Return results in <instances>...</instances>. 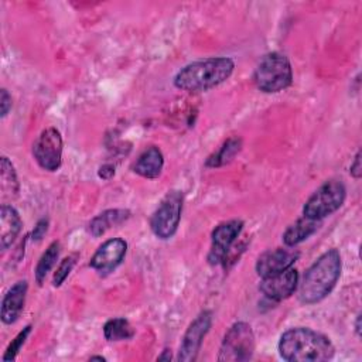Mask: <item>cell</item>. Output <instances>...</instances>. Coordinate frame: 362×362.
<instances>
[{
  "label": "cell",
  "instance_id": "6da1fadb",
  "mask_svg": "<svg viewBox=\"0 0 362 362\" xmlns=\"http://www.w3.org/2000/svg\"><path fill=\"white\" fill-rule=\"evenodd\" d=\"M279 354L288 362H322L334 358L335 346L327 335L318 331L294 327L281 334Z\"/></svg>",
  "mask_w": 362,
  "mask_h": 362
},
{
  "label": "cell",
  "instance_id": "7a4b0ae2",
  "mask_svg": "<svg viewBox=\"0 0 362 362\" xmlns=\"http://www.w3.org/2000/svg\"><path fill=\"white\" fill-rule=\"evenodd\" d=\"M341 270L339 250L332 247L324 252L304 273L298 286V300L307 305L322 301L337 286Z\"/></svg>",
  "mask_w": 362,
  "mask_h": 362
},
{
  "label": "cell",
  "instance_id": "3957f363",
  "mask_svg": "<svg viewBox=\"0 0 362 362\" xmlns=\"http://www.w3.org/2000/svg\"><path fill=\"white\" fill-rule=\"evenodd\" d=\"M235 62L229 57H214L194 61L182 66L174 76V86L185 92L209 90L225 82L233 72Z\"/></svg>",
  "mask_w": 362,
  "mask_h": 362
},
{
  "label": "cell",
  "instance_id": "277c9868",
  "mask_svg": "<svg viewBox=\"0 0 362 362\" xmlns=\"http://www.w3.org/2000/svg\"><path fill=\"white\" fill-rule=\"evenodd\" d=\"M253 81L259 90L277 93L288 88L293 82V68L290 59L281 52L266 54L253 72Z\"/></svg>",
  "mask_w": 362,
  "mask_h": 362
},
{
  "label": "cell",
  "instance_id": "5b68a950",
  "mask_svg": "<svg viewBox=\"0 0 362 362\" xmlns=\"http://www.w3.org/2000/svg\"><path fill=\"white\" fill-rule=\"evenodd\" d=\"M256 348L255 332L250 324L245 321L235 322L225 334L218 361L221 362H243L253 358Z\"/></svg>",
  "mask_w": 362,
  "mask_h": 362
},
{
  "label": "cell",
  "instance_id": "8992f818",
  "mask_svg": "<svg viewBox=\"0 0 362 362\" xmlns=\"http://www.w3.org/2000/svg\"><path fill=\"white\" fill-rule=\"evenodd\" d=\"M346 198V188L338 180L325 181L318 187L303 206V215L315 221H321L325 216L338 211Z\"/></svg>",
  "mask_w": 362,
  "mask_h": 362
},
{
  "label": "cell",
  "instance_id": "52a82bcc",
  "mask_svg": "<svg viewBox=\"0 0 362 362\" xmlns=\"http://www.w3.org/2000/svg\"><path fill=\"white\" fill-rule=\"evenodd\" d=\"M182 192L170 191L150 218L151 232L158 239H170L175 235L182 212Z\"/></svg>",
  "mask_w": 362,
  "mask_h": 362
},
{
  "label": "cell",
  "instance_id": "ba28073f",
  "mask_svg": "<svg viewBox=\"0 0 362 362\" xmlns=\"http://www.w3.org/2000/svg\"><path fill=\"white\" fill-rule=\"evenodd\" d=\"M33 156L45 171H57L62 164V137L55 127L44 129L33 144Z\"/></svg>",
  "mask_w": 362,
  "mask_h": 362
},
{
  "label": "cell",
  "instance_id": "9c48e42d",
  "mask_svg": "<svg viewBox=\"0 0 362 362\" xmlns=\"http://www.w3.org/2000/svg\"><path fill=\"white\" fill-rule=\"evenodd\" d=\"M242 229H243V222L240 219H232L218 225L212 230L211 249L206 257L211 266L225 263Z\"/></svg>",
  "mask_w": 362,
  "mask_h": 362
},
{
  "label": "cell",
  "instance_id": "30bf717a",
  "mask_svg": "<svg viewBox=\"0 0 362 362\" xmlns=\"http://www.w3.org/2000/svg\"><path fill=\"white\" fill-rule=\"evenodd\" d=\"M211 325H212V313L209 310H205L195 317V320L188 325L182 337L178 355H177V359L180 362H192L197 359L201 345L204 342V338L209 332Z\"/></svg>",
  "mask_w": 362,
  "mask_h": 362
},
{
  "label": "cell",
  "instance_id": "8fae6325",
  "mask_svg": "<svg viewBox=\"0 0 362 362\" xmlns=\"http://www.w3.org/2000/svg\"><path fill=\"white\" fill-rule=\"evenodd\" d=\"M127 252V242L122 238H112L103 242L89 260V266L99 274L106 276L112 273L124 259Z\"/></svg>",
  "mask_w": 362,
  "mask_h": 362
},
{
  "label": "cell",
  "instance_id": "7c38bea8",
  "mask_svg": "<svg viewBox=\"0 0 362 362\" xmlns=\"http://www.w3.org/2000/svg\"><path fill=\"white\" fill-rule=\"evenodd\" d=\"M298 286V272L294 267H288L283 272L262 277L259 290L260 293L272 300V301H281L288 298Z\"/></svg>",
  "mask_w": 362,
  "mask_h": 362
},
{
  "label": "cell",
  "instance_id": "4fadbf2b",
  "mask_svg": "<svg viewBox=\"0 0 362 362\" xmlns=\"http://www.w3.org/2000/svg\"><path fill=\"white\" fill-rule=\"evenodd\" d=\"M300 257V252L287 247H276L266 250L256 260V273L260 277H266L279 272H283L294 264V262Z\"/></svg>",
  "mask_w": 362,
  "mask_h": 362
},
{
  "label": "cell",
  "instance_id": "5bb4252c",
  "mask_svg": "<svg viewBox=\"0 0 362 362\" xmlns=\"http://www.w3.org/2000/svg\"><path fill=\"white\" fill-rule=\"evenodd\" d=\"M27 290H28L27 280H18L6 291L1 301V321L4 324L11 325L20 318L24 310Z\"/></svg>",
  "mask_w": 362,
  "mask_h": 362
},
{
  "label": "cell",
  "instance_id": "9a60e30c",
  "mask_svg": "<svg viewBox=\"0 0 362 362\" xmlns=\"http://www.w3.org/2000/svg\"><path fill=\"white\" fill-rule=\"evenodd\" d=\"M164 167V156L157 146H150L137 157L133 164V171L147 180L158 178L163 173Z\"/></svg>",
  "mask_w": 362,
  "mask_h": 362
},
{
  "label": "cell",
  "instance_id": "2e32d148",
  "mask_svg": "<svg viewBox=\"0 0 362 362\" xmlns=\"http://www.w3.org/2000/svg\"><path fill=\"white\" fill-rule=\"evenodd\" d=\"M23 226V221L17 209L11 205L3 204L0 208V247L7 250L16 238L18 236Z\"/></svg>",
  "mask_w": 362,
  "mask_h": 362
},
{
  "label": "cell",
  "instance_id": "e0dca14e",
  "mask_svg": "<svg viewBox=\"0 0 362 362\" xmlns=\"http://www.w3.org/2000/svg\"><path fill=\"white\" fill-rule=\"evenodd\" d=\"M130 216V212L127 209H106L92 218V221L88 225V230L92 236L99 238L105 235L110 228L120 225Z\"/></svg>",
  "mask_w": 362,
  "mask_h": 362
},
{
  "label": "cell",
  "instance_id": "ac0fdd59",
  "mask_svg": "<svg viewBox=\"0 0 362 362\" xmlns=\"http://www.w3.org/2000/svg\"><path fill=\"white\" fill-rule=\"evenodd\" d=\"M321 221H315L303 215V218L297 219L291 223L283 233V242L288 247H294L301 242L307 240L311 235H314L320 226Z\"/></svg>",
  "mask_w": 362,
  "mask_h": 362
},
{
  "label": "cell",
  "instance_id": "d6986e66",
  "mask_svg": "<svg viewBox=\"0 0 362 362\" xmlns=\"http://www.w3.org/2000/svg\"><path fill=\"white\" fill-rule=\"evenodd\" d=\"M242 150V139L240 137H230L228 139L218 151L212 153L206 161H205V167L208 168H218L222 165L229 164L235 156Z\"/></svg>",
  "mask_w": 362,
  "mask_h": 362
},
{
  "label": "cell",
  "instance_id": "ffe728a7",
  "mask_svg": "<svg viewBox=\"0 0 362 362\" xmlns=\"http://www.w3.org/2000/svg\"><path fill=\"white\" fill-rule=\"evenodd\" d=\"M136 331L133 325L129 322V320L123 317L110 318L103 325V335L110 342H119V341H127L134 337Z\"/></svg>",
  "mask_w": 362,
  "mask_h": 362
},
{
  "label": "cell",
  "instance_id": "44dd1931",
  "mask_svg": "<svg viewBox=\"0 0 362 362\" xmlns=\"http://www.w3.org/2000/svg\"><path fill=\"white\" fill-rule=\"evenodd\" d=\"M0 187L3 198H16L20 189L14 165L6 156L0 160Z\"/></svg>",
  "mask_w": 362,
  "mask_h": 362
},
{
  "label": "cell",
  "instance_id": "7402d4cb",
  "mask_svg": "<svg viewBox=\"0 0 362 362\" xmlns=\"http://www.w3.org/2000/svg\"><path fill=\"white\" fill-rule=\"evenodd\" d=\"M61 253V243L58 240H54L52 243L48 245V247L45 249V252L41 255L35 270H34V277L35 281L41 286L47 277V274L51 272V269L55 266L58 257Z\"/></svg>",
  "mask_w": 362,
  "mask_h": 362
},
{
  "label": "cell",
  "instance_id": "603a6c76",
  "mask_svg": "<svg viewBox=\"0 0 362 362\" xmlns=\"http://www.w3.org/2000/svg\"><path fill=\"white\" fill-rule=\"evenodd\" d=\"M76 259H78V255L74 253V255H69V256H66L61 260V263L58 264V267L54 273V277H52V286L54 287H59L65 281V279L72 272V269L76 263Z\"/></svg>",
  "mask_w": 362,
  "mask_h": 362
},
{
  "label": "cell",
  "instance_id": "cb8c5ba5",
  "mask_svg": "<svg viewBox=\"0 0 362 362\" xmlns=\"http://www.w3.org/2000/svg\"><path fill=\"white\" fill-rule=\"evenodd\" d=\"M31 328H33L31 325L24 327V328L16 335V338L10 342V345L7 346V349H6V352H4L3 358H1L4 362L14 361V359L17 358V354H18V351L21 349V346L24 345L25 339L28 338V335H30V332H31Z\"/></svg>",
  "mask_w": 362,
  "mask_h": 362
},
{
  "label": "cell",
  "instance_id": "d4e9b609",
  "mask_svg": "<svg viewBox=\"0 0 362 362\" xmlns=\"http://www.w3.org/2000/svg\"><path fill=\"white\" fill-rule=\"evenodd\" d=\"M11 105H13L11 95L7 92V89L3 88L0 90V116H1V119H4L8 115Z\"/></svg>",
  "mask_w": 362,
  "mask_h": 362
},
{
  "label": "cell",
  "instance_id": "484cf974",
  "mask_svg": "<svg viewBox=\"0 0 362 362\" xmlns=\"http://www.w3.org/2000/svg\"><path fill=\"white\" fill-rule=\"evenodd\" d=\"M47 230H48V219L42 218V219H40V221L35 223V226H34V229H33V232H31V239H33V240H37V242L41 240V239L45 236Z\"/></svg>",
  "mask_w": 362,
  "mask_h": 362
},
{
  "label": "cell",
  "instance_id": "4316f807",
  "mask_svg": "<svg viewBox=\"0 0 362 362\" xmlns=\"http://www.w3.org/2000/svg\"><path fill=\"white\" fill-rule=\"evenodd\" d=\"M349 173L355 180H359L362 175V165H361V151H358L354 157V161L351 163Z\"/></svg>",
  "mask_w": 362,
  "mask_h": 362
},
{
  "label": "cell",
  "instance_id": "83f0119b",
  "mask_svg": "<svg viewBox=\"0 0 362 362\" xmlns=\"http://www.w3.org/2000/svg\"><path fill=\"white\" fill-rule=\"evenodd\" d=\"M98 175L102 180H110L115 175V165H112V164L100 165V168L98 171Z\"/></svg>",
  "mask_w": 362,
  "mask_h": 362
},
{
  "label": "cell",
  "instance_id": "f1b7e54d",
  "mask_svg": "<svg viewBox=\"0 0 362 362\" xmlns=\"http://www.w3.org/2000/svg\"><path fill=\"white\" fill-rule=\"evenodd\" d=\"M173 356H171V349H164L158 356H157V361H170Z\"/></svg>",
  "mask_w": 362,
  "mask_h": 362
},
{
  "label": "cell",
  "instance_id": "f546056e",
  "mask_svg": "<svg viewBox=\"0 0 362 362\" xmlns=\"http://www.w3.org/2000/svg\"><path fill=\"white\" fill-rule=\"evenodd\" d=\"M355 332L358 337H361V314H358L355 320Z\"/></svg>",
  "mask_w": 362,
  "mask_h": 362
},
{
  "label": "cell",
  "instance_id": "4dcf8cb0",
  "mask_svg": "<svg viewBox=\"0 0 362 362\" xmlns=\"http://www.w3.org/2000/svg\"><path fill=\"white\" fill-rule=\"evenodd\" d=\"M90 361H106L103 356H99V355H96V356H90Z\"/></svg>",
  "mask_w": 362,
  "mask_h": 362
}]
</instances>
